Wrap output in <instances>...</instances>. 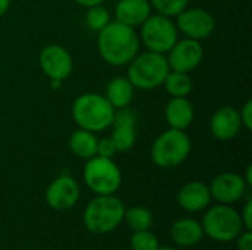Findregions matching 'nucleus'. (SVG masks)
<instances>
[{
    "label": "nucleus",
    "instance_id": "f257e3e1",
    "mask_svg": "<svg viewBox=\"0 0 252 250\" xmlns=\"http://www.w3.org/2000/svg\"><path fill=\"white\" fill-rule=\"evenodd\" d=\"M140 40L136 28L111 21L99 31L97 50L100 57L111 66L128 65L139 53Z\"/></svg>",
    "mask_w": 252,
    "mask_h": 250
},
{
    "label": "nucleus",
    "instance_id": "f03ea898",
    "mask_svg": "<svg viewBox=\"0 0 252 250\" xmlns=\"http://www.w3.org/2000/svg\"><path fill=\"white\" fill-rule=\"evenodd\" d=\"M115 109L105 96L83 93L72 103V118L80 128L92 133L105 131L114 121Z\"/></svg>",
    "mask_w": 252,
    "mask_h": 250
},
{
    "label": "nucleus",
    "instance_id": "7ed1b4c3",
    "mask_svg": "<svg viewBox=\"0 0 252 250\" xmlns=\"http://www.w3.org/2000/svg\"><path fill=\"white\" fill-rule=\"evenodd\" d=\"M126 206L112 194H97L83 214V222L93 234H108L124 220Z\"/></svg>",
    "mask_w": 252,
    "mask_h": 250
},
{
    "label": "nucleus",
    "instance_id": "20e7f679",
    "mask_svg": "<svg viewBox=\"0 0 252 250\" xmlns=\"http://www.w3.org/2000/svg\"><path fill=\"white\" fill-rule=\"evenodd\" d=\"M168 72L167 56L146 50L145 53H137L128 63L127 78L134 88L155 90L162 85Z\"/></svg>",
    "mask_w": 252,
    "mask_h": 250
},
{
    "label": "nucleus",
    "instance_id": "39448f33",
    "mask_svg": "<svg viewBox=\"0 0 252 250\" xmlns=\"http://www.w3.org/2000/svg\"><path fill=\"white\" fill-rule=\"evenodd\" d=\"M190 150L192 143L189 136L182 130L168 128L154 140L151 159L159 168H176L188 159Z\"/></svg>",
    "mask_w": 252,
    "mask_h": 250
},
{
    "label": "nucleus",
    "instance_id": "423d86ee",
    "mask_svg": "<svg viewBox=\"0 0 252 250\" xmlns=\"http://www.w3.org/2000/svg\"><path fill=\"white\" fill-rule=\"evenodd\" d=\"M139 40L143 43L146 50L167 55L179 40V29L170 16L161 13L151 15L140 25Z\"/></svg>",
    "mask_w": 252,
    "mask_h": 250
},
{
    "label": "nucleus",
    "instance_id": "0eeeda50",
    "mask_svg": "<svg viewBox=\"0 0 252 250\" xmlns=\"http://www.w3.org/2000/svg\"><path fill=\"white\" fill-rule=\"evenodd\" d=\"M201 225L204 234L223 243L235 240L244 228L241 214L224 203L210 208Z\"/></svg>",
    "mask_w": 252,
    "mask_h": 250
},
{
    "label": "nucleus",
    "instance_id": "6e6552de",
    "mask_svg": "<svg viewBox=\"0 0 252 250\" xmlns=\"http://www.w3.org/2000/svg\"><path fill=\"white\" fill-rule=\"evenodd\" d=\"M83 178L87 187L96 194H114L121 186V171L118 165L102 156L87 159L83 171Z\"/></svg>",
    "mask_w": 252,
    "mask_h": 250
},
{
    "label": "nucleus",
    "instance_id": "1a4fd4ad",
    "mask_svg": "<svg viewBox=\"0 0 252 250\" xmlns=\"http://www.w3.org/2000/svg\"><path fill=\"white\" fill-rule=\"evenodd\" d=\"M177 29L186 38L202 41L216 29V18L202 7H186L176 16Z\"/></svg>",
    "mask_w": 252,
    "mask_h": 250
},
{
    "label": "nucleus",
    "instance_id": "9d476101",
    "mask_svg": "<svg viewBox=\"0 0 252 250\" xmlns=\"http://www.w3.org/2000/svg\"><path fill=\"white\" fill-rule=\"evenodd\" d=\"M38 65L49 80L65 81L74 69L71 53L61 44H49L43 47L38 55Z\"/></svg>",
    "mask_w": 252,
    "mask_h": 250
},
{
    "label": "nucleus",
    "instance_id": "9b49d317",
    "mask_svg": "<svg viewBox=\"0 0 252 250\" xmlns=\"http://www.w3.org/2000/svg\"><path fill=\"white\" fill-rule=\"evenodd\" d=\"M165 56L171 71L189 74L193 69H196L202 62L204 49L201 41L192 38H183V40H177Z\"/></svg>",
    "mask_w": 252,
    "mask_h": 250
},
{
    "label": "nucleus",
    "instance_id": "f8f14e48",
    "mask_svg": "<svg viewBox=\"0 0 252 250\" xmlns=\"http://www.w3.org/2000/svg\"><path fill=\"white\" fill-rule=\"evenodd\" d=\"M46 203L55 211L71 209L80 197V187L69 175H59L46 189Z\"/></svg>",
    "mask_w": 252,
    "mask_h": 250
},
{
    "label": "nucleus",
    "instance_id": "ddd939ff",
    "mask_svg": "<svg viewBox=\"0 0 252 250\" xmlns=\"http://www.w3.org/2000/svg\"><path fill=\"white\" fill-rule=\"evenodd\" d=\"M111 140L118 153L128 152L136 143V113L130 108L115 109L111 124Z\"/></svg>",
    "mask_w": 252,
    "mask_h": 250
},
{
    "label": "nucleus",
    "instance_id": "4468645a",
    "mask_svg": "<svg viewBox=\"0 0 252 250\" xmlns=\"http://www.w3.org/2000/svg\"><path fill=\"white\" fill-rule=\"evenodd\" d=\"M247 187L248 186L242 175L236 172H223L213 180L210 186V193L211 197H214L220 203L230 205L244 197Z\"/></svg>",
    "mask_w": 252,
    "mask_h": 250
},
{
    "label": "nucleus",
    "instance_id": "2eb2a0df",
    "mask_svg": "<svg viewBox=\"0 0 252 250\" xmlns=\"http://www.w3.org/2000/svg\"><path fill=\"white\" fill-rule=\"evenodd\" d=\"M242 128L239 111L233 106H223L216 111L210 119V131L214 139L227 141L235 139Z\"/></svg>",
    "mask_w": 252,
    "mask_h": 250
},
{
    "label": "nucleus",
    "instance_id": "dca6fc26",
    "mask_svg": "<svg viewBox=\"0 0 252 250\" xmlns=\"http://www.w3.org/2000/svg\"><path fill=\"white\" fill-rule=\"evenodd\" d=\"M151 15L149 0H118L115 6V21L131 28L140 27Z\"/></svg>",
    "mask_w": 252,
    "mask_h": 250
},
{
    "label": "nucleus",
    "instance_id": "f3484780",
    "mask_svg": "<svg viewBox=\"0 0 252 250\" xmlns=\"http://www.w3.org/2000/svg\"><path fill=\"white\" fill-rule=\"evenodd\" d=\"M164 116L170 128L186 131L193 122L195 109L188 97H171L165 105Z\"/></svg>",
    "mask_w": 252,
    "mask_h": 250
},
{
    "label": "nucleus",
    "instance_id": "a211bd4d",
    "mask_svg": "<svg viewBox=\"0 0 252 250\" xmlns=\"http://www.w3.org/2000/svg\"><path fill=\"white\" fill-rule=\"evenodd\" d=\"M210 200H211L210 187L201 181H190L185 184L177 194L179 205L188 212L202 211L204 208L208 206Z\"/></svg>",
    "mask_w": 252,
    "mask_h": 250
},
{
    "label": "nucleus",
    "instance_id": "6ab92c4d",
    "mask_svg": "<svg viewBox=\"0 0 252 250\" xmlns=\"http://www.w3.org/2000/svg\"><path fill=\"white\" fill-rule=\"evenodd\" d=\"M204 237V230L199 222L190 218L177 220L171 227V239L183 248L198 245Z\"/></svg>",
    "mask_w": 252,
    "mask_h": 250
},
{
    "label": "nucleus",
    "instance_id": "aec40b11",
    "mask_svg": "<svg viewBox=\"0 0 252 250\" xmlns=\"http://www.w3.org/2000/svg\"><path fill=\"white\" fill-rule=\"evenodd\" d=\"M134 90L136 88L131 85L127 77H115L108 83L105 97L114 109L128 108L134 99Z\"/></svg>",
    "mask_w": 252,
    "mask_h": 250
},
{
    "label": "nucleus",
    "instance_id": "412c9836",
    "mask_svg": "<svg viewBox=\"0 0 252 250\" xmlns=\"http://www.w3.org/2000/svg\"><path fill=\"white\" fill-rule=\"evenodd\" d=\"M97 137L96 133L87 131L84 128H78L75 130L71 136H69V149L71 152L81 158V159H90L93 156H96V147H97Z\"/></svg>",
    "mask_w": 252,
    "mask_h": 250
},
{
    "label": "nucleus",
    "instance_id": "4be33fe9",
    "mask_svg": "<svg viewBox=\"0 0 252 250\" xmlns=\"http://www.w3.org/2000/svg\"><path fill=\"white\" fill-rule=\"evenodd\" d=\"M162 87L171 97H188L193 88V83L189 74L170 69L162 83Z\"/></svg>",
    "mask_w": 252,
    "mask_h": 250
},
{
    "label": "nucleus",
    "instance_id": "5701e85b",
    "mask_svg": "<svg viewBox=\"0 0 252 250\" xmlns=\"http://www.w3.org/2000/svg\"><path fill=\"white\" fill-rule=\"evenodd\" d=\"M124 220L133 231L149 230L154 224V217L151 211H148L143 206H134V208L127 209L124 212Z\"/></svg>",
    "mask_w": 252,
    "mask_h": 250
},
{
    "label": "nucleus",
    "instance_id": "b1692460",
    "mask_svg": "<svg viewBox=\"0 0 252 250\" xmlns=\"http://www.w3.org/2000/svg\"><path fill=\"white\" fill-rule=\"evenodd\" d=\"M86 22H87V25H89L90 29L99 32L100 29H103L111 22L109 10L106 7H103L102 4H96V6L87 7Z\"/></svg>",
    "mask_w": 252,
    "mask_h": 250
},
{
    "label": "nucleus",
    "instance_id": "393cba45",
    "mask_svg": "<svg viewBox=\"0 0 252 250\" xmlns=\"http://www.w3.org/2000/svg\"><path fill=\"white\" fill-rule=\"evenodd\" d=\"M190 0H149L152 9L157 10V13L176 18L182 10L188 7Z\"/></svg>",
    "mask_w": 252,
    "mask_h": 250
},
{
    "label": "nucleus",
    "instance_id": "a878e982",
    "mask_svg": "<svg viewBox=\"0 0 252 250\" xmlns=\"http://www.w3.org/2000/svg\"><path fill=\"white\" fill-rule=\"evenodd\" d=\"M159 248V242L154 233L149 230L134 231L131 236V249L133 250H157Z\"/></svg>",
    "mask_w": 252,
    "mask_h": 250
},
{
    "label": "nucleus",
    "instance_id": "bb28decb",
    "mask_svg": "<svg viewBox=\"0 0 252 250\" xmlns=\"http://www.w3.org/2000/svg\"><path fill=\"white\" fill-rule=\"evenodd\" d=\"M117 149L115 144L112 143L111 137H105L97 140V147H96V156H102V158H109L112 159L117 155Z\"/></svg>",
    "mask_w": 252,
    "mask_h": 250
},
{
    "label": "nucleus",
    "instance_id": "cd10ccee",
    "mask_svg": "<svg viewBox=\"0 0 252 250\" xmlns=\"http://www.w3.org/2000/svg\"><path fill=\"white\" fill-rule=\"evenodd\" d=\"M239 116H241V122L242 127L247 128L248 131L252 130V100L245 102V105L241 108L239 111Z\"/></svg>",
    "mask_w": 252,
    "mask_h": 250
},
{
    "label": "nucleus",
    "instance_id": "c85d7f7f",
    "mask_svg": "<svg viewBox=\"0 0 252 250\" xmlns=\"http://www.w3.org/2000/svg\"><path fill=\"white\" fill-rule=\"evenodd\" d=\"M238 250H252V233L251 230H247L244 234L238 236Z\"/></svg>",
    "mask_w": 252,
    "mask_h": 250
},
{
    "label": "nucleus",
    "instance_id": "c756f323",
    "mask_svg": "<svg viewBox=\"0 0 252 250\" xmlns=\"http://www.w3.org/2000/svg\"><path fill=\"white\" fill-rule=\"evenodd\" d=\"M251 211H252V202L248 200L247 205L244 206V212L241 215V220H242V224L245 225L247 230H251L252 228V217H251Z\"/></svg>",
    "mask_w": 252,
    "mask_h": 250
},
{
    "label": "nucleus",
    "instance_id": "7c9ffc66",
    "mask_svg": "<svg viewBox=\"0 0 252 250\" xmlns=\"http://www.w3.org/2000/svg\"><path fill=\"white\" fill-rule=\"evenodd\" d=\"M77 4L83 6V7H92V6H96V4H102L105 0H74Z\"/></svg>",
    "mask_w": 252,
    "mask_h": 250
},
{
    "label": "nucleus",
    "instance_id": "2f4dec72",
    "mask_svg": "<svg viewBox=\"0 0 252 250\" xmlns=\"http://www.w3.org/2000/svg\"><path fill=\"white\" fill-rule=\"evenodd\" d=\"M10 6V0H0V18L9 10Z\"/></svg>",
    "mask_w": 252,
    "mask_h": 250
},
{
    "label": "nucleus",
    "instance_id": "473e14b6",
    "mask_svg": "<svg viewBox=\"0 0 252 250\" xmlns=\"http://www.w3.org/2000/svg\"><path fill=\"white\" fill-rule=\"evenodd\" d=\"M251 174H252V167L250 165L248 168H247V175L244 177V180H245V183H247V186H251L252 184V177H251Z\"/></svg>",
    "mask_w": 252,
    "mask_h": 250
},
{
    "label": "nucleus",
    "instance_id": "72a5a7b5",
    "mask_svg": "<svg viewBox=\"0 0 252 250\" xmlns=\"http://www.w3.org/2000/svg\"><path fill=\"white\" fill-rule=\"evenodd\" d=\"M62 83L63 81H61V80H50V87L55 88V90H58V88H61Z\"/></svg>",
    "mask_w": 252,
    "mask_h": 250
},
{
    "label": "nucleus",
    "instance_id": "f704fd0d",
    "mask_svg": "<svg viewBox=\"0 0 252 250\" xmlns=\"http://www.w3.org/2000/svg\"><path fill=\"white\" fill-rule=\"evenodd\" d=\"M157 250H176V249H173V248H167V246H165V248H158Z\"/></svg>",
    "mask_w": 252,
    "mask_h": 250
},
{
    "label": "nucleus",
    "instance_id": "c9c22d12",
    "mask_svg": "<svg viewBox=\"0 0 252 250\" xmlns=\"http://www.w3.org/2000/svg\"><path fill=\"white\" fill-rule=\"evenodd\" d=\"M112 1H118V0H112Z\"/></svg>",
    "mask_w": 252,
    "mask_h": 250
}]
</instances>
